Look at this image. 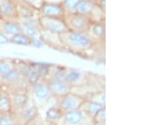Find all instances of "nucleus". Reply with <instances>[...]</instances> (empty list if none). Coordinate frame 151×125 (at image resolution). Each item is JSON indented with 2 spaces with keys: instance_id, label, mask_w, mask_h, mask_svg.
<instances>
[{
  "instance_id": "obj_1",
  "label": "nucleus",
  "mask_w": 151,
  "mask_h": 125,
  "mask_svg": "<svg viewBox=\"0 0 151 125\" xmlns=\"http://www.w3.org/2000/svg\"><path fill=\"white\" fill-rule=\"evenodd\" d=\"M60 40L64 50L74 54L84 55L94 48V44L86 33L66 31L60 34Z\"/></svg>"
},
{
  "instance_id": "obj_2",
  "label": "nucleus",
  "mask_w": 151,
  "mask_h": 125,
  "mask_svg": "<svg viewBox=\"0 0 151 125\" xmlns=\"http://www.w3.org/2000/svg\"><path fill=\"white\" fill-rule=\"evenodd\" d=\"M29 90L30 98L39 110L47 106L49 101L52 98L47 80L44 77L40 78L32 85H30Z\"/></svg>"
},
{
  "instance_id": "obj_3",
  "label": "nucleus",
  "mask_w": 151,
  "mask_h": 125,
  "mask_svg": "<svg viewBox=\"0 0 151 125\" xmlns=\"http://www.w3.org/2000/svg\"><path fill=\"white\" fill-rule=\"evenodd\" d=\"M76 13L87 17L92 23L105 21L106 11L102 9L97 4L88 0H81L77 6Z\"/></svg>"
},
{
  "instance_id": "obj_4",
  "label": "nucleus",
  "mask_w": 151,
  "mask_h": 125,
  "mask_svg": "<svg viewBox=\"0 0 151 125\" xmlns=\"http://www.w3.org/2000/svg\"><path fill=\"white\" fill-rule=\"evenodd\" d=\"M63 19L67 29L73 32L86 33L92 24V21L87 17L77 13L65 14Z\"/></svg>"
},
{
  "instance_id": "obj_5",
  "label": "nucleus",
  "mask_w": 151,
  "mask_h": 125,
  "mask_svg": "<svg viewBox=\"0 0 151 125\" xmlns=\"http://www.w3.org/2000/svg\"><path fill=\"white\" fill-rule=\"evenodd\" d=\"M92 119L81 112L80 109L63 113L56 125H92Z\"/></svg>"
},
{
  "instance_id": "obj_6",
  "label": "nucleus",
  "mask_w": 151,
  "mask_h": 125,
  "mask_svg": "<svg viewBox=\"0 0 151 125\" xmlns=\"http://www.w3.org/2000/svg\"><path fill=\"white\" fill-rule=\"evenodd\" d=\"M29 88L18 89V90L9 92V95H10L12 113L14 114H18L29 102L30 94H29Z\"/></svg>"
},
{
  "instance_id": "obj_7",
  "label": "nucleus",
  "mask_w": 151,
  "mask_h": 125,
  "mask_svg": "<svg viewBox=\"0 0 151 125\" xmlns=\"http://www.w3.org/2000/svg\"><path fill=\"white\" fill-rule=\"evenodd\" d=\"M85 98L80 95H77L73 92L63 96L62 98H58L57 106L62 113L68 111L76 110L80 108L81 103L84 102Z\"/></svg>"
},
{
  "instance_id": "obj_8",
  "label": "nucleus",
  "mask_w": 151,
  "mask_h": 125,
  "mask_svg": "<svg viewBox=\"0 0 151 125\" xmlns=\"http://www.w3.org/2000/svg\"><path fill=\"white\" fill-rule=\"evenodd\" d=\"M40 24L41 29L58 34L68 31L64 19H61L40 16Z\"/></svg>"
},
{
  "instance_id": "obj_9",
  "label": "nucleus",
  "mask_w": 151,
  "mask_h": 125,
  "mask_svg": "<svg viewBox=\"0 0 151 125\" xmlns=\"http://www.w3.org/2000/svg\"><path fill=\"white\" fill-rule=\"evenodd\" d=\"M19 12L14 0H0V19L6 21L19 22Z\"/></svg>"
},
{
  "instance_id": "obj_10",
  "label": "nucleus",
  "mask_w": 151,
  "mask_h": 125,
  "mask_svg": "<svg viewBox=\"0 0 151 125\" xmlns=\"http://www.w3.org/2000/svg\"><path fill=\"white\" fill-rule=\"evenodd\" d=\"M89 73L75 68H66L65 82L72 88L84 86L88 80Z\"/></svg>"
},
{
  "instance_id": "obj_11",
  "label": "nucleus",
  "mask_w": 151,
  "mask_h": 125,
  "mask_svg": "<svg viewBox=\"0 0 151 125\" xmlns=\"http://www.w3.org/2000/svg\"><path fill=\"white\" fill-rule=\"evenodd\" d=\"M16 116L19 124L27 125L40 116V110L35 105L30 98L27 105Z\"/></svg>"
},
{
  "instance_id": "obj_12",
  "label": "nucleus",
  "mask_w": 151,
  "mask_h": 125,
  "mask_svg": "<svg viewBox=\"0 0 151 125\" xmlns=\"http://www.w3.org/2000/svg\"><path fill=\"white\" fill-rule=\"evenodd\" d=\"M86 34H88L89 38L91 39L94 45L102 44L105 41L106 36V25L105 21L92 23L88 29Z\"/></svg>"
},
{
  "instance_id": "obj_13",
  "label": "nucleus",
  "mask_w": 151,
  "mask_h": 125,
  "mask_svg": "<svg viewBox=\"0 0 151 125\" xmlns=\"http://www.w3.org/2000/svg\"><path fill=\"white\" fill-rule=\"evenodd\" d=\"M65 15V11L61 4L44 3L43 5L41 6V8L39 10V16L40 17L57 18L63 19Z\"/></svg>"
},
{
  "instance_id": "obj_14",
  "label": "nucleus",
  "mask_w": 151,
  "mask_h": 125,
  "mask_svg": "<svg viewBox=\"0 0 151 125\" xmlns=\"http://www.w3.org/2000/svg\"><path fill=\"white\" fill-rule=\"evenodd\" d=\"M47 80V79H46ZM49 88L52 97L55 98H60L63 96L71 92L72 87L65 81L58 80H47Z\"/></svg>"
},
{
  "instance_id": "obj_15",
  "label": "nucleus",
  "mask_w": 151,
  "mask_h": 125,
  "mask_svg": "<svg viewBox=\"0 0 151 125\" xmlns=\"http://www.w3.org/2000/svg\"><path fill=\"white\" fill-rule=\"evenodd\" d=\"M40 38L43 40L45 45H49L55 49L63 50L62 44L60 40V34H58L49 32L46 30L41 29L40 30Z\"/></svg>"
},
{
  "instance_id": "obj_16",
  "label": "nucleus",
  "mask_w": 151,
  "mask_h": 125,
  "mask_svg": "<svg viewBox=\"0 0 151 125\" xmlns=\"http://www.w3.org/2000/svg\"><path fill=\"white\" fill-rule=\"evenodd\" d=\"M0 32L10 38L11 36L21 32V27L19 22L6 21L0 19Z\"/></svg>"
},
{
  "instance_id": "obj_17",
  "label": "nucleus",
  "mask_w": 151,
  "mask_h": 125,
  "mask_svg": "<svg viewBox=\"0 0 151 125\" xmlns=\"http://www.w3.org/2000/svg\"><path fill=\"white\" fill-rule=\"evenodd\" d=\"M62 114L63 113L57 105L49 107L45 114V121L49 125H56L61 119Z\"/></svg>"
},
{
  "instance_id": "obj_18",
  "label": "nucleus",
  "mask_w": 151,
  "mask_h": 125,
  "mask_svg": "<svg viewBox=\"0 0 151 125\" xmlns=\"http://www.w3.org/2000/svg\"><path fill=\"white\" fill-rule=\"evenodd\" d=\"M103 108H106V107H103L101 104H98L97 103L85 99L84 102L81 103L79 109L81 112H83L85 114L87 115L88 117H90L91 119H93V117L96 115L97 112Z\"/></svg>"
},
{
  "instance_id": "obj_19",
  "label": "nucleus",
  "mask_w": 151,
  "mask_h": 125,
  "mask_svg": "<svg viewBox=\"0 0 151 125\" xmlns=\"http://www.w3.org/2000/svg\"><path fill=\"white\" fill-rule=\"evenodd\" d=\"M12 113V105L9 93L0 87V114Z\"/></svg>"
},
{
  "instance_id": "obj_20",
  "label": "nucleus",
  "mask_w": 151,
  "mask_h": 125,
  "mask_svg": "<svg viewBox=\"0 0 151 125\" xmlns=\"http://www.w3.org/2000/svg\"><path fill=\"white\" fill-rule=\"evenodd\" d=\"M16 60L0 58V79L8 75L16 67Z\"/></svg>"
},
{
  "instance_id": "obj_21",
  "label": "nucleus",
  "mask_w": 151,
  "mask_h": 125,
  "mask_svg": "<svg viewBox=\"0 0 151 125\" xmlns=\"http://www.w3.org/2000/svg\"><path fill=\"white\" fill-rule=\"evenodd\" d=\"M85 99L92 101L98 104H101L103 107H106V93L105 90H99L94 93H89L86 95Z\"/></svg>"
},
{
  "instance_id": "obj_22",
  "label": "nucleus",
  "mask_w": 151,
  "mask_h": 125,
  "mask_svg": "<svg viewBox=\"0 0 151 125\" xmlns=\"http://www.w3.org/2000/svg\"><path fill=\"white\" fill-rule=\"evenodd\" d=\"M21 27V32L24 34L29 38H37L40 37V30L41 29L36 26L24 24H19Z\"/></svg>"
},
{
  "instance_id": "obj_23",
  "label": "nucleus",
  "mask_w": 151,
  "mask_h": 125,
  "mask_svg": "<svg viewBox=\"0 0 151 125\" xmlns=\"http://www.w3.org/2000/svg\"><path fill=\"white\" fill-rule=\"evenodd\" d=\"M9 44H14L16 45H23V46H29L30 38H29L24 34L20 32L11 36L9 38Z\"/></svg>"
},
{
  "instance_id": "obj_24",
  "label": "nucleus",
  "mask_w": 151,
  "mask_h": 125,
  "mask_svg": "<svg viewBox=\"0 0 151 125\" xmlns=\"http://www.w3.org/2000/svg\"><path fill=\"white\" fill-rule=\"evenodd\" d=\"M81 0H65L61 4L65 14L76 13V9Z\"/></svg>"
},
{
  "instance_id": "obj_25",
  "label": "nucleus",
  "mask_w": 151,
  "mask_h": 125,
  "mask_svg": "<svg viewBox=\"0 0 151 125\" xmlns=\"http://www.w3.org/2000/svg\"><path fill=\"white\" fill-rule=\"evenodd\" d=\"M17 124V116L13 113L4 114L0 116V125H16Z\"/></svg>"
},
{
  "instance_id": "obj_26",
  "label": "nucleus",
  "mask_w": 151,
  "mask_h": 125,
  "mask_svg": "<svg viewBox=\"0 0 151 125\" xmlns=\"http://www.w3.org/2000/svg\"><path fill=\"white\" fill-rule=\"evenodd\" d=\"M93 123H102L106 124V108H103L97 112L92 119Z\"/></svg>"
},
{
  "instance_id": "obj_27",
  "label": "nucleus",
  "mask_w": 151,
  "mask_h": 125,
  "mask_svg": "<svg viewBox=\"0 0 151 125\" xmlns=\"http://www.w3.org/2000/svg\"><path fill=\"white\" fill-rule=\"evenodd\" d=\"M20 1L24 2V4H26L27 5L37 11L40 10V9L44 4V0H20Z\"/></svg>"
},
{
  "instance_id": "obj_28",
  "label": "nucleus",
  "mask_w": 151,
  "mask_h": 125,
  "mask_svg": "<svg viewBox=\"0 0 151 125\" xmlns=\"http://www.w3.org/2000/svg\"><path fill=\"white\" fill-rule=\"evenodd\" d=\"M45 45V44L44 40L40 37L30 39V45H29V46H33V47H35V48H42Z\"/></svg>"
},
{
  "instance_id": "obj_29",
  "label": "nucleus",
  "mask_w": 151,
  "mask_h": 125,
  "mask_svg": "<svg viewBox=\"0 0 151 125\" xmlns=\"http://www.w3.org/2000/svg\"><path fill=\"white\" fill-rule=\"evenodd\" d=\"M27 125H49L45 119H40V117L39 116L37 119H35V120H33L32 122H30L29 124H28Z\"/></svg>"
},
{
  "instance_id": "obj_30",
  "label": "nucleus",
  "mask_w": 151,
  "mask_h": 125,
  "mask_svg": "<svg viewBox=\"0 0 151 125\" xmlns=\"http://www.w3.org/2000/svg\"><path fill=\"white\" fill-rule=\"evenodd\" d=\"M7 44H9V37L0 32V45H7Z\"/></svg>"
},
{
  "instance_id": "obj_31",
  "label": "nucleus",
  "mask_w": 151,
  "mask_h": 125,
  "mask_svg": "<svg viewBox=\"0 0 151 125\" xmlns=\"http://www.w3.org/2000/svg\"><path fill=\"white\" fill-rule=\"evenodd\" d=\"M65 0H44V3L48 4H62Z\"/></svg>"
},
{
  "instance_id": "obj_32",
  "label": "nucleus",
  "mask_w": 151,
  "mask_h": 125,
  "mask_svg": "<svg viewBox=\"0 0 151 125\" xmlns=\"http://www.w3.org/2000/svg\"><path fill=\"white\" fill-rule=\"evenodd\" d=\"M92 125H106V124H102V123H93Z\"/></svg>"
},
{
  "instance_id": "obj_33",
  "label": "nucleus",
  "mask_w": 151,
  "mask_h": 125,
  "mask_svg": "<svg viewBox=\"0 0 151 125\" xmlns=\"http://www.w3.org/2000/svg\"><path fill=\"white\" fill-rule=\"evenodd\" d=\"M88 1H91L92 3H95V4H97L100 0H88Z\"/></svg>"
},
{
  "instance_id": "obj_34",
  "label": "nucleus",
  "mask_w": 151,
  "mask_h": 125,
  "mask_svg": "<svg viewBox=\"0 0 151 125\" xmlns=\"http://www.w3.org/2000/svg\"><path fill=\"white\" fill-rule=\"evenodd\" d=\"M16 125H21V124H17Z\"/></svg>"
},
{
  "instance_id": "obj_35",
  "label": "nucleus",
  "mask_w": 151,
  "mask_h": 125,
  "mask_svg": "<svg viewBox=\"0 0 151 125\" xmlns=\"http://www.w3.org/2000/svg\"><path fill=\"white\" fill-rule=\"evenodd\" d=\"M0 116H1V114H0Z\"/></svg>"
}]
</instances>
